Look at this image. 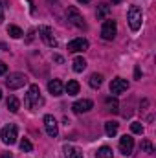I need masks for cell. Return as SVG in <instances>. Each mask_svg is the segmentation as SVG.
Listing matches in <instances>:
<instances>
[{
  "label": "cell",
  "instance_id": "cell-1",
  "mask_svg": "<svg viewBox=\"0 0 156 158\" xmlns=\"http://www.w3.org/2000/svg\"><path fill=\"white\" fill-rule=\"evenodd\" d=\"M42 103H44V99H42V96H40L39 85H31L30 90H28V94H26L24 105H26L28 109H39V107H42Z\"/></svg>",
  "mask_w": 156,
  "mask_h": 158
},
{
  "label": "cell",
  "instance_id": "cell-2",
  "mask_svg": "<svg viewBox=\"0 0 156 158\" xmlns=\"http://www.w3.org/2000/svg\"><path fill=\"white\" fill-rule=\"evenodd\" d=\"M127 20H129V26L132 31H138L142 28V22H143V13L138 6H130L129 7V15H127Z\"/></svg>",
  "mask_w": 156,
  "mask_h": 158
},
{
  "label": "cell",
  "instance_id": "cell-3",
  "mask_svg": "<svg viewBox=\"0 0 156 158\" xmlns=\"http://www.w3.org/2000/svg\"><path fill=\"white\" fill-rule=\"evenodd\" d=\"M66 17H68V22H70V24H74L76 28H79V30H86V22H84L83 15L77 11V7L70 6V7L66 9Z\"/></svg>",
  "mask_w": 156,
  "mask_h": 158
},
{
  "label": "cell",
  "instance_id": "cell-4",
  "mask_svg": "<svg viewBox=\"0 0 156 158\" xmlns=\"http://www.w3.org/2000/svg\"><path fill=\"white\" fill-rule=\"evenodd\" d=\"M26 83H28V77H26L24 74H18V72L9 74L7 79H6V86H7L9 90H18V88H22Z\"/></svg>",
  "mask_w": 156,
  "mask_h": 158
},
{
  "label": "cell",
  "instance_id": "cell-5",
  "mask_svg": "<svg viewBox=\"0 0 156 158\" xmlns=\"http://www.w3.org/2000/svg\"><path fill=\"white\" fill-rule=\"evenodd\" d=\"M0 138H2V142H4L6 145H13V143L17 142V125H15V123L6 125V127L2 129V132H0Z\"/></svg>",
  "mask_w": 156,
  "mask_h": 158
},
{
  "label": "cell",
  "instance_id": "cell-6",
  "mask_svg": "<svg viewBox=\"0 0 156 158\" xmlns=\"http://www.w3.org/2000/svg\"><path fill=\"white\" fill-rule=\"evenodd\" d=\"M116 33H117V24H116V20H105L103 22V28H101V37L105 40H112L114 37H116Z\"/></svg>",
  "mask_w": 156,
  "mask_h": 158
},
{
  "label": "cell",
  "instance_id": "cell-7",
  "mask_svg": "<svg viewBox=\"0 0 156 158\" xmlns=\"http://www.w3.org/2000/svg\"><path fill=\"white\" fill-rule=\"evenodd\" d=\"M44 129H46V132H48V136H50V138H55V136L59 134L57 119L53 118L51 114H46V116H44Z\"/></svg>",
  "mask_w": 156,
  "mask_h": 158
},
{
  "label": "cell",
  "instance_id": "cell-8",
  "mask_svg": "<svg viewBox=\"0 0 156 158\" xmlns=\"http://www.w3.org/2000/svg\"><path fill=\"white\" fill-rule=\"evenodd\" d=\"M127 90H129V81L127 79H123V77L112 79V83H110V94L117 96V94H123Z\"/></svg>",
  "mask_w": 156,
  "mask_h": 158
},
{
  "label": "cell",
  "instance_id": "cell-9",
  "mask_svg": "<svg viewBox=\"0 0 156 158\" xmlns=\"http://www.w3.org/2000/svg\"><path fill=\"white\" fill-rule=\"evenodd\" d=\"M132 149H134V138L129 136V134L121 136V140H119V151H121V155L129 156V155H132Z\"/></svg>",
  "mask_w": 156,
  "mask_h": 158
},
{
  "label": "cell",
  "instance_id": "cell-10",
  "mask_svg": "<svg viewBox=\"0 0 156 158\" xmlns=\"http://www.w3.org/2000/svg\"><path fill=\"white\" fill-rule=\"evenodd\" d=\"M39 35H40V39L46 42V46H50V48H55V46H57V39L53 37V33H51V30H50L48 26H40Z\"/></svg>",
  "mask_w": 156,
  "mask_h": 158
},
{
  "label": "cell",
  "instance_id": "cell-11",
  "mask_svg": "<svg viewBox=\"0 0 156 158\" xmlns=\"http://www.w3.org/2000/svg\"><path fill=\"white\" fill-rule=\"evenodd\" d=\"M84 50H88V40L83 39V37L74 39V40H70V42H68V52H72V53L84 52Z\"/></svg>",
  "mask_w": 156,
  "mask_h": 158
},
{
  "label": "cell",
  "instance_id": "cell-12",
  "mask_svg": "<svg viewBox=\"0 0 156 158\" xmlns=\"http://www.w3.org/2000/svg\"><path fill=\"white\" fill-rule=\"evenodd\" d=\"M92 107H94V103H92L90 99H79V101H76V103L72 105V110H74L76 114H83V112H88Z\"/></svg>",
  "mask_w": 156,
  "mask_h": 158
},
{
  "label": "cell",
  "instance_id": "cell-13",
  "mask_svg": "<svg viewBox=\"0 0 156 158\" xmlns=\"http://www.w3.org/2000/svg\"><path fill=\"white\" fill-rule=\"evenodd\" d=\"M48 90H50V94H53V96H61L63 90H64V86H63V83H61L59 79H53V81L48 83Z\"/></svg>",
  "mask_w": 156,
  "mask_h": 158
},
{
  "label": "cell",
  "instance_id": "cell-14",
  "mask_svg": "<svg viewBox=\"0 0 156 158\" xmlns=\"http://www.w3.org/2000/svg\"><path fill=\"white\" fill-rule=\"evenodd\" d=\"M6 105H7L9 112H18V109H20V101H18L15 96H9L7 101H6Z\"/></svg>",
  "mask_w": 156,
  "mask_h": 158
},
{
  "label": "cell",
  "instance_id": "cell-15",
  "mask_svg": "<svg viewBox=\"0 0 156 158\" xmlns=\"http://www.w3.org/2000/svg\"><path fill=\"white\" fill-rule=\"evenodd\" d=\"M105 132H107L109 138H114L117 134V123L116 121H107L105 123Z\"/></svg>",
  "mask_w": 156,
  "mask_h": 158
},
{
  "label": "cell",
  "instance_id": "cell-16",
  "mask_svg": "<svg viewBox=\"0 0 156 158\" xmlns=\"http://www.w3.org/2000/svg\"><path fill=\"white\" fill-rule=\"evenodd\" d=\"M64 153H66V158H83V153L79 151L77 147H72V145H66Z\"/></svg>",
  "mask_w": 156,
  "mask_h": 158
},
{
  "label": "cell",
  "instance_id": "cell-17",
  "mask_svg": "<svg viewBox=\"0 0 156 158\" xmlns=\"http://www.w3.org/2000/svg\"><path fill=\"white\" fill-rule=\"evenodd\" d=\"M101 83H103V76H101V74H92V76L88 77V85H90L92 88H99Z\"/></svg>",
  "mask_w": 156,
  "mask_h": 158
},
{
  "label": "cell",
  "instance_id": "cell-18",
  "mask_svg": "<svg viewBox=\"0 0 156 158\" xmlns=\"http://www.w3.org/2000/svg\"><path fill=\"white\" fill-rule=\"evenodd\" d=\"M112 149L110 147H107V145H103V147H99L97 149V153H96V158H112Z\"/></svg>",
  "mask_w": 156,
  "mask_h": 158
},
{
  "label": "cell",
  "instance_id": "cell-19",
  "mask_svg": "<svg viewBox=\"0 0 156 158\" xmlns=\"http://www.w3.org/2000/svg\"><path fill=\"white\" fill-rule=\"evenodd\" d=\"M66 92H68V96H76V94H79V83L76 81V79L68 81V85H66Z\"/></svg>",
  "mask_w": 156,
  "mask_h": 158
},
{
  "label": "cell",
  "instance_id": "cell-20",
  "mask_svg": "<svg viewBox=\"0 0 156 158\" xmlns=\"http://www.w3.org/2000/svg\"><path fill=\"white\" fill-rule=\"evenodd\" d=\"M109 11H110V6H109V4H105V2L99 4V6H97V19H105V17L109 15Z\"/></svg>",
  "mask_w": 156,
  "mask_h": 158
},
{
  "label": "cell",
  "instance_id": "cell-21",
  "mask_svg": "<svg viewBox=\"0 0 156 158\" xmlns=\"http://www.w3.org/2000/svg\"><path fill=\"white\" fill-rule=\"evenodd\" d=\"M7 33H9L13 39H20V37L24 35V33H22V30H20L18 26H13V24H11V26H7Z\"/></svg>",
  "mask_w": 156,
  "mask_h": 158
},
{
  "label": "cell",
  "instance_id": "cell-22",
  "mask_svg": "<svg viewBox=\"0 0 156 158\" xmlns=\"http://www.w3.org/2000/svg\"><path fill=\"white\" fill-rule=\"evenodd\" d=\"M86 68V61L83 57H76L74 59V72H83Z\"/></svg>",
  "mask_w": 156,
  "mask_h": 158
},
{
  "label": "cell",
  "instance_id": "cell-23",
  "mask_svg": "<svg viewBox=\"0 0 156 158\" xmlns=\"http://www.w3.org/2000/svg\"><path fill=\"white\" fill-rule=\"evenodd\" d=\"M105 103H107V107H109V110H110V112H117V109H119L117 99H114V98H107V99H105Z\"/></svg>",
  "mask_w": 156,
  "mask_h": 158
},
{
  "label": "cell",
  "instance_id": "cell-24",
  "mask_svg": "<svg viewBox=\"0 0 156 158\" xmlns=\"http://www.w3.org/2000/svg\"><path fill=\"white\" fill-rule=\"evenodd\" d=\"M130 131H132L134 134H142V132H143V125H142L140 121H132V123H130Z\"/></svg>",
  "mask_w": 156,
  "mask_h": 158
},
{
  "label": "cell",
  "instance_id": "cell-25",
  "mask_svg": "<svg viewBox=\"0 0 156 158\" xmlns=\"http://www.w3.org/2000/svg\"><path fill=\"white\" fill-rule=\"evenodd\" d=\"M20 149H22V151H26V153H31V151H33V145H31V142H30V140H26V138H24V140L20 142Z\"/></svg>",
  "mask_w": 156,
  "mask_h": 158
},
{
  "label": "cell",
  "instance_id": "cell-26",
  "mask_svg": "<svg viewBox=\"0 0 156 158\" xmlns=\"http://www.w3.org/2000/svg\"><path fill=\"white\" fill-rule=\"evenodd\" d=\"M142 151H145V153H149V155H153L154 153V147H153V143L151 142H142Z\"/></svg>",
  "mask_w": 156,
  "mask_h": 158
},
{
  "label": "cell",
  "instance_id": "cell-27",
  "mask_svg": "<svg viewBox=\"0 0 156 158\" xmlns=\"http://www.w3.org/2000/svg\"><path fill=\"white\" fill-rule=\"evenodd\" d=\"M6 72H7V64L4 61H0V76H4Z\"/></svg>",
  "mask_w": 156,
  "mask_h": 158
},
{
  "label": "cell",
  "instance_id": "cell-28",
  "mask_svg": "<svg viewBox=\"0 0 156 158\" xmlns=\"http://www.w3.org/2000/svg\"><path fill=\"white\" fill-rule=\"evenodd\" d=\"M4 20V6H2V0H0V22Z\"/></svg>",
  "mask_w": 156,
  "mask_h": 158
},
{
  "label": "cell",
  "instance_id": "cell-29",
  "mask_svg": "<svg viewBox=\"0 0 156 158\" xmlns=\"http://www.w3.org/2000/svg\"><path fill=\"white\" fill-rule=\"evenodd\" d=\"M0 158H13V155H11V153H2Z\"/></svg>",
  "mask_w": 156,
  "mask_h": 158
},
{
  "label": "cell",
  "instance_id": "cell-30",
  "mask_svg": "<svg viewBox=\"0 0 156 158\" xmlns=\"http://www.w3.org/2000/svg\"><path fill=\"white\" fill-rule=\"evenodd\" d=\"M53 61H57V63H63V57H61V55H53Z\"/></svg>",
  "mask_w": 156,
  "mask_h": 158
},
{
  "label": "cell",
  "instance_id": "cell-31",
  "mask_svg": "<svg viewBox=\"0 0 156 158\" xmlns=\"http://www.w3.org/2000/svg\"><path fill=\"white\" fill-rule=\"evenodd\" d=\"M134 76H136V79H140V76H142V72H140V68H136V70H134Z\"/></svg>",
  "mask_w": 156,
  "mask_h": 158
},
{
  "label": "cell",
  "instance_id": "cell-32",
  "mask_svg": "<svg viewBox=\"0 0 156 158\" xmlns=\"http://www.w3.org/2000/svg\"><path fill=\"white\" fill-rule=\"evenodd\" d=\"M123 0H112V4H121Z\"/></svg>",
  "mask_w": 156,
  "mask_h": 158
},
{
  "label": "cell",
  "instance_id": "cell-33",
  "mask_svg": "<svg viewBox=\"0 0 156 158\" xmlns=\"http://www.w3.org/2000/svg\"><path fill=\"white\" fill-rule=\"evenodd\" d=\"M79 2H83V4H86V2H90V0H79Z\"/></svg>",
  "mask_w": 156,
  "mask_h": 158
},
{
  "label": "cell",
  "instance_id": "cell-34",
  "mask_svg": "<svg viewBox=\"0 0 156 158\" xmlns=\"http://www.w3.org/2000/svg\"><path fill=\"white\" fill-rule=\"evenodd\" d=\"M0 99H2V90H0Z\"/></svg>",
  "mask_w": 156,
  "mask_h": 158
}]
</instances>
